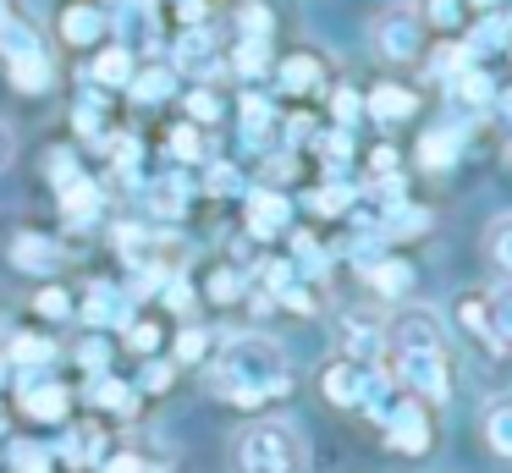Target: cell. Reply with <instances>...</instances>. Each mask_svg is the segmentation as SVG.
<instances>
[{
    "label": "cell",
    "mask_w": 512,
    "mask_h": 473,
    "mask_svg": "<svg viewBox=\"0 0 512 473\" xmlns=\"http://www.w3.org/2000/svg\"><path fill=\"white\" fill-rule=\"evenodd\" d=\"M34 314L39 319H72V314H78V297H72L61 281H45L34 292Z\"/></svg>",
    "instance_id": "836d02e7"
},
{
    "label": "cell",
    "mask_w": 512,
    "mask_h": 473,
    "mask_svg": "<svg viewBox=\"0 0 512 473\" xmlns=\"http://www.w3.org/2000/svg\"><path fill=\"white\" fill-rule=\"evenodd\" d=\"M17 413L28 424H67L72 418V385L56 374H17Z\"/></svg>",
    "instance_id": "8992f818"
},
{
    "label": "cell",
    "mask_w": 512,
    "mask_h": 473,
    "mask_svg": "<svg viewBox=\"0 0 512 473\" xmlns=\"http://www.w3.org/2000/svg\"><path fill=\"white\" fill-rule=\"evenodd\" d=\"M391 363H397V380L408 385L424 407L452 396V369H446V352H391Z\"/></svg>",
    "instance_id": "ba28073f"
},
{
    "label": "cell",
    "mask_w": 512,
    "mask_h": 473,
    "mask_svg": "<svg viewBox=\"0 0 512 473\" xmlns=\"http://www.w3.org/2000/svg\"><path fill=\"white\" fill-rule=\"evenodd\" d=\"M380 424H386V440H391V446L408 451V457H424V451H430V440H435L430 407H424L419 396H408V402L386 407V413H380Z\"/></svg>",
    "instance_id": "30bf717a"
},
{
    "label": "cell",
    "mask_w": 512,
    "mask_h": 473,
    "mask_svg": "<svg viewBox=\"0 0 512 473\" xmlns=\"http://www.w3.org/2000/svg\"><path fill=\"white\" fill-rule=\"evenodd\" d=\"M111 336H105V330H89V336H83L78 341V352H72V358H78V369L83 374H105V369H111Z\"/></svg>",
    "instance_id": "e575fe53"
},
{
    "label": "cell",
    "mask_w": 512,
    "mask_h": 473,
    "mask_svg": "<svg viewBox=\"0 0 512 473\" xmlns=\"http://www.w3.org/2000/svg\"><path fill=\"white\" fill-rule=\"evenodd\" d=\"M171 88H177V66H138L133 72V83H127V94L138 99V105H155V99H166Z\"/></svg>",
    "instance_id": "4dcf8cb0"
},
{
    "label": "cell",
    "mask_w": 512,
    "mask_h": 473,
    "mask_svg": "<svg viewBox=\"0 0 512 473\" xmlns=\"http://www.w3.org/2000/svg\"><path fill=\"white\" fill-rule=\"evenodd\" d=\"M94 473H160V468L149 462L144 446H116V451H105V457H100V468H94Z\"/></svg>",
    "instance_id": "8d00e7d4"
},
{
    "label": "cell",
    "mask_w": 512,
    "mask_h": 473,
    "mask_svg": "<svg viewBox=\"0 0 512 473\" xmlns=\"http://www.w3.org/2000/svg\"><path fill=\"white\" fill-rule=\"evenodd\" d=\"M56 198H61V220H67V226H89V220L100 215V204H105V193H100V182H94V176L67 182Z\"/></svg>",
    "instance_id": "ffe728a7"
},
{
    "label": "cell",
    "mask_w": 512,
    "mask_h": 473,
    "mask_svg": "<svg viewBox=\"0 0 512 473\" xmlns=\"http://www.w3.org/2000/svg\"><path fill=\"white\" fill-rule=\"evenodd\" d=\"M369 286H375V297H408L413 264L408 259H375L369 264Z\"/></svg>",
    "instance_id": "f1b7e54d"
},
{
    "label": "cell",
    "mask_w": 512,
    "mask_h": 473,
    "mask_svg": "<svg viewBox=\"0 0 512 473\" xmlns=\"http://www.w3.org/2000/svg\"><path fill=\"white\" fill-rule=\"evenodd\" d=\"M182 105H188V121H193V127H215V121H221V99H215V88H193Z\"/></svg>",
    "instance_id": "f35d334b"
},
{
    "label": "cell",
    "mask_w": 512,
    "mask_h": 473,
    "mask_svg": "<svg viewBox=\"0 0 512 473\" xmlns=\"http://www.w3.org/2000/svg\"><path fill=\"white\" fill-rule=\"evenodd\" d=\"M479 440H485V446L496 451V457H507V462H512V391L490 396L485 418H479Z\"/></svg>",
    "instance_id": "7402d4cb"
},
{
    "label": "cell",
    "mask_w": 512,
    "mask_h": 473,
    "mask_svg": "<svg viewBox=\"0 0 512 473\" xmlns=\"http://www.w3.org/2000/svg\"><path fill=\"white\" fill-rule=\"evenodd\" d=\"M171 154H177V160H199V154H204V138H199V127H193V121L171 127Z\"/></svg>",
    "instance_id": "ab89813d"
},
{
    "label": "cell",
    "mask_w": 512,
    "mask_h": 473,
    "mask_svg": "<svg viewBox=\"0 0 512 473\" xmlns=\"http://www.w3.org/2000/svg\"><path fill=\"white\" fill-rule=\"evenodd\" d=\"M358 105H364V99H358L353 88H336V127H353V121H358Z\"/></svg>",
    "instance_id": "60d3db41"
},
{
    "label": "cell",
    "mask_w": 512,
    "mask_h": 473,
    "mask_svg": "<svg viewBox=\"0 0 512 473\" xmlns=\"http://www.w3.org/2000/svg\"><path fill=\"white\" fill-rule=\"evenodd\" d=\"M287 220H292V204L276 193V187H254V193H248V209H243L248 237L270 242V237H281V231H287Z\"/></svg>",
    "instance_id": "4fadbf2b"
},
{
    "label": "cell",
    "mask_w": 512,
    "mask_h": 473,
    "mask_svg": "<svg viewBox=\"0 0 512 473\" xmlns=\"http://www.w3.org/2000/svg\"><path fill=\"white\" fill-rule=\"evenodd\" d=\"M133 314H138V297L127 281H89V292L78 303V319L89 330H127Z\"/></svg>",
    "instance_id": "52a82bcc"
},
{
    "label": "cell",
    "mask_w": 512,
    "mask_h": 473,
    "mask_svg": "<svg viewBox=\"0 0 512 473\" xmlns=\"http://www.w3.org/2000/svg\"><path fill=\"white\" fill-rule=\"evenodd\" d=\"M419 17L435 39H452L457 28L468 22V0H419Z\"/></svg>",
    "instance_id": "83f0119b"
},
{
    "label": "cell",
    "mask_w": 512,
    "mask_h": 473,
    "mask_svg": "<svg viewBox=\"0 0 512 473\" xmlns=\"http://www.w3.org/2000/svg\"><path fill=\"white\" fill-rule=\"evenodd\" d=\"M6 83L17 94H50L56 88V55H23V61H6Z\"/></svg>",
    "instance_id": "44dd1931"
},
{
    "label": "cell",
    "mask_w": 512,
    "mask_h": 473,
    "mask_svg": "<svg viewBox=\"0 0 512 473\" xmlns=\"http://www.w3.org/2000/svg\"><path fill=\"white\" fill-rule=\"evenodd\" d=\"M210 385H215V396H226L232 407L259 413V407L292 396L287 352L270 336H232V341H221L215 358H210Z\"/></svg>",
    "instance_id": "6da1fadb"
},
{
    "label": "cell",
    "mask_w": 512,
    "mask_h": 473,
    "mask_svg": "<svg viewBox=\"0 0 512 473\" xmlns=\"http://www.w3.org/2000/svg\"><path fill=\"white\" fill-rule=\"evenodd\" d=\"M12 17H23V0H0V28H6Z\"/></svg>",
    "instance_id": "7bdbcfd3"
},
{
    "label": "cell",
    "mask_w": 512,
    "mask_h": 473,
    "mask_svg": "<svg viewBox=\"0 0 512 473\" xmlns=\"http://www.w3.org/2000/svg\"><path fill=\"white\" fill-rule=\"evenodd\" d=\"M496 105H501V116L512 121V88H507V94H496Z\"/></svg>",
    "instance_id": "f6af8a7d"
},
{
    "label": "cell",
    "mask_w": 512,
    "mask_h": 473,
    "mask_svg": "<svg viewBox=\"0 0 512 473\" xmlns=\"http://www.w3.org/2000/svg\"><path fill=\"white\" fill-rule=\"evenodd\" d=\"M6 259L17 264L23 275H34V281H56L61 270H67V242L61 237H50V231H39V226H23V231H12V242H6Z\"/></svg>",
    "instance_id": "5b68a950"
},
{
    "label": "cell",
    "mask_w": 512,
    "mask_h": 473,
    "mask_svg": "<svg viewBox=\"0 0 512 473\" xmlns=\"http://www.w3.org/2000/svg\"><path fill=\"white\" fill-rule=\"evenodd\" d=\"M89 407L94 413H111V418H138V407H144V396H138V385L133 380H122L116 369H105V374H89Z\"/></svg>",
    "instance_id": "7c38bea8"
},
{
    "label": "cell",
    "mask_w": 512,
    "mask_h": 473,
    "mask_svg": "<svg viewBox=\"0 0 512 473\" xmlns=\"http://www.w3.org/2000/svg\"><path fill=\"white\" fill-rule=\"evenodd\" d=\"M67 435H61L56 446V462H67V468H100V457L111 446H105V429L94 424V418H78V424H61Z\"/></svg>",
    "instance_id": "5bb4252c"
},
{
    "label": "cell",
    "mask_w": 512,
    "mask_h": 473,
    "mask_svg": "<svg viewBox=\"0 0 512 473\" xmlns=\"http://www.w3.org/2000/svg\"><path fill=\"white\" fill-rule=\"evenodd\" d=\"M386 347L391 352H446V330L435 319V308H402L397 319L386 325Z\"/></svg>",
    "instance_id": "9c48e42d"
},
{
    "label": "cell",
    "mask_w": 512,
    "mask_h": 473,
    "mask_svg": "<svg viewBox=\"0 0 512 473\" xmlns=\"http://www.w3.org/2000/svg\"><path fill=\"white\" fill-rule=\"evenodd\" d=\"M485 259L496 264L501 275H512V215H496L485 226Z\"/></svg>",
    "instance_id": "d6a6232c"
},
{
    "label": "cell",
    "mask_w": 512,
    "mask_h": 473,
    "mask_svg": "<svg viewBox=\"0 0 512 473\" xmlns=\"http://www.w3.org/2000/svg\"><path fill=\"white\" fill-rule=\"evenodd\" d=\"M325 55L320 50H292V55H281V66H276V83H281V94H292V99H309V94H320L325 88Z\"/></svg>",
    "instance_id": "8fae6325"
},
{
    "label": "cell",
    "mask_w": 512,
    "mask_h": 473,
    "mask_svg": "<svg viewBox=\"0 0 512 473\" xmlns=\"http://www.w3.org/2000/svg\"><path fill=\"white\" fill-rule=\"evenodd\" d=\"M446 83H452V99H457V105H468V110L496 105V83H490V72H485L479 61H468L463 72H452Z\"/></svg>",
    "instance_id": "d4e9b609"
},
{
    "label": "cell",
    "mask_w": 512,
    "mask_h": 473,
    "mask_svg": "<svg viewBox=\"0 0 512 473\" xmlns=\"http://www.w3.org/2000/svg\"><path fill=\"white\" fill-rule=\"evenodd\" d=\"M122 336L138 358H160V347H166V325H160V319H144V314H133V325H127Z\"/></svg>",
    "instance_id": "1f68e13d"
},
{
    "label": "cell",
    "mask_w": 512,
    "mask_h": 473,
    "mask_svg": "<svg viewBox=\"0 0 512 473\" xmlns=\"http://www.w3.org/2000/svg\"><path fill=\"white\" fill-rule=\"evenodd\" d=\"M56 358H61V341L56 336H39V330H17V336H6V369L45 374Z\"/></svg>",
    "instance_id": "9a60e30c"
},
{
    "label": "cell",
    "mask_w": 512,
    "mask_h": 473,
    "mask_svg": "<svg viewBox=\"0 0 512 473\" xmlns=\"http://www.w3.org/2000/svg\"><path fill=\"white\" fill-rule=\"evenodd\" d=\"M6 457H12V473H45V468H56V451L34 446V440H12V446H6Z\"/></svg>",
    "instance_id": "74e56055"
},
{
    "label": "cell",
    "mask_w": 512,
    "mask_h": 473,
    "mask_svg": "<svg viewBox=\"0 0 512 473\" xmlns=\"http://www.w3.org/2000/svg\"><path fill=\"white\" fill-rule=\"evenodd\" d=\"M193 292H199L210 308H232V303H243V275H237L232 259H221V264L204 270V286H193Z\"/></svg>",
    "instance_id": "cb8c5ba5"
},
{
    "label": "cell",
    "mask_w": 512,
    "mask_h": 473,
    "mask_svg": "<svg viewBox=\"0 0 512 473\" xmlns=\"http://www.w3.org/2000/svg\"><path fill=\"white\" fill-rule=\"evenodd\" d=\"M452 314H457V330H463V336L474 341V347L496 352V347H490V319H485V292H474V286H468V292H457V297H452Z\"/></svg>",
    "instance_id": "484cf974"
},
{
    "label": "cell",
    "mask_w": 512,
    "mask_h": 473,
    "mask_svg": "<svg viewBox=\"0 0 512 473\" xmlns=\"http://www.w3.org/2000/svg\"><path fill=\"white\" fill-rule=\"evenodd\" d=\"M210 352H215V330L204 325V319H182L177 336H171V363H177V369H199Z\"/></svg>",
    "instance_id": "e0dca14e"
},
{
    "label": "cell",
    "mask_w": 512,
    "mask_h": 473,
    "mask_svg": "<svg viewBox=\"0 0 512 473\" xmlns=\"http://www.w3.org/2000/svg\"><path fill=\"white\" fill-rule=\"evenodd\" d=\"M149 209L166 215V220H177L182 209H188V176L171 171V176H160V182H149Z\"/></svg>",
    "instance_id": "f546056e"
},
{
    "label": "cell",
    "mask_w": 512,
    "mask_h": 473,
    "mask_svg": "<svg viewBox=\"0 0 512 473\" xmlns=\"http://www.w3.org/2000/svg\"><path fill=\"white\" fill-rule=\"evenodd\" d=\"M45 473H61V462H56V468H45Z\"/></svg>",
    "instance_id": "7dc6e473"
},
{
    "label": "cell",
    "mask_w": 512,
    "mask_h": 473,
    "mask_svg": "<svg viewBox=\"0 0 512 473\" xmlns=\"http://www.w3.org/2000/svg\"><path fill=\"white\" fill-rule=\"evenodd\" d=\"M457 154H463V127H452V121H441V127H430L419 138V165L424 171H452Z\"/></svg>",
    "instance_id": "ac0fdd59"
},
{
    "label": "cell",
    "mask_w": 512,
    "mask_h": 473,
    "mask_svg": "<svg viewBox=\"0 0 512 473\" xmlns=\"http://www.w3.org/2000/svg\"><path fill=\"white\" fill-rule=\"evenodd\" d=\"M0 369H6V330H0Z\"/></svg>",
    "instance_id": "bcb514c9"
},
{
    "label": "cell",
    "mask_w": 512,
    "mask_h": 473,
    "mask_svg": "<svg viewBox=\"0 0 512 473\" xmlns=\"http://www.w3.org/2000/svg\"><path fill=\"white\" fill-rule=\"evenodd\" d=\"M380 347H386V330H380L369 314H347V319H342V358L369 363Z\"/></svg>",
    "instance_id": "603a6c76"
},
{
    "label": "cell",
    "mask_w": 512,
    "mask_h": 473,
    "mask_svg": "<svg viewBox=\"0 0 512 473\" xmlns=\"http://www.w3.org/2000/svg\"><path fill=\"white\" fill-rule=\"evenodd\" d=\"M133 72H138V61H133V50H127L122 39H105L100 50H94V66H89L94 83H105V88H127V83H133Z\"/></svg>",
    "instance_id": "d6986e66"
},
{
    "label": "cell",
    "mask_w": 512,
    "mask_h": 473,
    "mask_svg": "<svg viewBox=\"0 0 512 473\" xmlns=\"http://www.w3.org/2000/svg\"><path fill=\"white\" fill-rule=\"evenodd\" d=\"M501 0H468V11H479V17H485V11H496Z\"/></svg>",
    "instance_id": "ee69618b"
},
{
    "label": "cell",
    "mask_w": 512,
    "mask_h": 473,
    "mask_svg": "<svg viewBox=\"0 0 512 473\" xmlns=\"http://www.w3.org/2000/svg\"><path fill=\"white\" fill-rule=\"evenodd\" d=\"M364 110L375 121H386V127H397V121H413V110H419V94H413L408 83H397V77H386V83H375L364 94Z\"/></svg>",
    "instance_id": "2e32d148"
},
{
    "label": "cell",
    "mask_w": 512,
    "mask_h": 473,
    "mask_svg": "<svg viewBox=\"0 0 512 473\" xmlns=\"http://www.w3.org/2000/svg\"><path fill=\"white\" fill-rule=\"evenodd\" d=\"M232 457L237 473H303L309 468V440L292 418H254V424H243Z\"/></svg>",
    "instance_id": "7a4b0ae2"
},
{
    "label": "cell",
    "mask_w": 512,
    "mask_h": 473,
    "mask_svg": "<svg viewBox=\"0 0 512 473\" xmlns=\"http://www.w3.org/2000/svg\"><path fill=\"white\" fill-rule=\"evenodd\" d=\"M50 39L67 55H94L105 39H116V17L105 0H61L56 11V33Z\"/></svg>",
    "instance_id": "277c9868"
},
{
    "label": "cell",
    "mask_w": 512,
    "mask_h": 473,
    "mask_svg": "<svg viewBox=\"0 0 512 473\" xmlns=\"http://www.w3.org/2000/svg\"><path fill=\"white\" fill-rule=\"evenodd\" d=\"M485 319H490V347L512 352V275L485 292Z\"/></svg>",
    "instance_id": "4316f807"
},
{
    "label": "cell",
    "mask_w": 512,
    "mask_h": 473,
    "mask_svg": "<svg viewBox=\"0 0 512 473\" xmlns=\"http://www.w3.org/2000/svg\"><path fill=\"white\" fill-rule=\"evenodd\" d=\"M133 385H138V396L171 391V385H177V363H171V358H144V369L133 374Z\"/></svg>",
    "instance_id": "d590c367"
},
{
    "label": "cell",
    "mask_w": 512,
    "mask_h": 473,
    "mask_svg": "<svg viewBox=\"0 0 512 473\" xmlns=\"http://www.w3.org/2000/svg\"><path fill=\"white\" fill-rule=\"evenodd\" d=\"M369 50L386 66H419L430 50V28H424L419 6H391L369 22Z\"/></svg>",
    "instance_id": "3957f363"
},
{
    "label": "cell",
    "mask_w": 512,
    "mask_h": 473,
    "mask_svg": "<svg viewBox=\"0 0 512 473\" xmlns=\"http://www.w3.org/2000/svg\"><path fill=\"white\" fill-rule=\"evenodd\" d=\"M12 160H17V127L0 121V171H12Z\"/></svg>",
    "instance_id": "b9f144b4"
}]
</instances>
